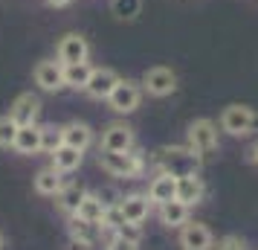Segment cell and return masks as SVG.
Masks as SVG:
<instances>
[{"instance_id": "1", "label": "cell", "mask_w": 258, "mask_h": 250, "mask_svg": "<svg viewBox=\"0 0 258 250\" xmlns=\"http://www.w3.org/2000/svg\"><path fill=\"white\" fill-rule=\"evenodd\" d=\"M154 166L165 172V175H174V178H183V175H198L200 172V155L188 145H163L154 152Z\"/></svg>"}, {"instance_id": "2", "label": "cell", "mask_w": 258, "mask_h": 250, "mask_svg": "<svg viewBox=\"0 0 258 250\" xmlns=\"http://www.w3.org/2000/svg\"><path fill=\"white\" fill-rule=\"evenodd\" d=\"M99 166L105 169L107 175H113V178H137L145 169V160L134 148L131 152H102L99 155Z\"/></svg>"}, {"instance_id": "3", "label": "cell", "mask_w": 258, "mask_h": 250, "mask_svg": "<svg viewBox=\"0 0 258 250\" xmlns=\"http://www.w3.org/2000/svg\"><path fill=\"white\" fill-rule=\"evenodd\" d=\"M142 93L154 96V99H165V96H171L177 90V73L171 67H148V70L142 73Z\"/></svg>"}, {"instance_id": "4", "label": "cell", "mask_w": 258, "mask_h": 250, "mask_svg": "<svg viewBox=\"0 0 258 250\" xmlns=\"http://www.w3.org/2000/svg\"><path fill=\"white\" fill-rule=\"evenodd\" d=\"M258 114L249 105H226L221 114V128L232 137H244L255 128Z\"/></svg>"}, {"instance_id": "5", "label": "cell", "mask_w": 258, "mask_h": 250, "mask_svg": "<svg viewBox=\"0 0 258 250\" xmlns=\"http://www.w3.org/2000/svg\"><path fill=\"white\" fill-rule=\"evenodd\" d=\"M186 134H188V148H195L200 157L218 152V125L212 119H195Z\"/></svg>"}, {"instance_id": "6", "label": "cell", "mask_w": 258, "mask_h": 250, "mask_svg": "<svg viewBox=\"0 0 258 250\" xmlns=\"http://www.w3.org/2000/svg\"><path fill=\"white\" fill-rule=\"evenodd\" d=\"M107 102L116 114H134L142 102V84L134 82V79H122L113 87V93L107 96Z\"/></svg>"}, {"instance_id": "7", "label": "cell", "mask_w": 258, "mask_h": 250, "mask_svg": "<svg viewBox=\"0 0 258 250\" xmlns=\"http://www.w3.org/2000/svg\"><path fill=\"white\" fill-rule=\"evenodd\" d=\"M55 56H58V61L64 67H67V64H82V61H87V56H90V44H87V38L79 35V32H67V35L58 41Z\"/></svg>"}, {"instance_id": "8", "label": "cell", "mask_w": 258, "mask_h": 250, "mask_svg": "<svg viewBox=\"0 0 258 250\" xmlns=\"http://www.w3.org/2000/svg\"><path fill=\"white\" fill-rule=\"evenodd\" d=\"M32 79L41 90H47V93H58L61 87H64V64L61 61H52V59H44L35 64V70H32Z\"/></svg>"}, {"instance_id": "9", "label": "cell", "mask_w": 258, "mask_h": 250, "mask_svg": "<svg viewBox=\"0 0 258 250\" xmlns=\"http://www.w3.org/2000/svg\"><path fill=\"white\" fill-rule=\"evenodd\" d=\"M119 82H122V79H119L116 70H110V67H93L90 79L84 84V93L90 96V99H107Z\"/></svg>"}, {"instance_id": "10", "label": "cell", "mask_w": 258, "mask_h": 250, "mask_svg": "<svg viewBox=\"0 0 258 250\" xmlns=\"http://www.w3.org/2000/svg\"><path fill=\"white\" fill-rule=\"evenodd\" d=\"M134 148V128L125 122H107L102 131V152H131Z\"/></svg>"}, {"instance_id": "11", "label": "cell", "mask_w": 258, "mask_h": 250, "mask_svg": "<svg viewBox=\"0 0 258 250\" xmlns=\"http://www.w3.org/2000/svg\"><path fill=\"white\" fill-rule=\"evenodd\" d=\"M38 114H41V99L35 93H21L9 108V117L18 122V125H35Z\"/></svg>"}, {"instance_id": "12", "label": "cell", "mask_w": 258, "mask_h": 250, "mask_svg": "<svg viewBox=\"0 0 258 250\" xmlns=\"http://www.w3.org/2000/svg\"><path fill=\"white\" fill-rule=\"evenodd\" d=\"M180 244L183 250H209L212 247V233L206 224H198V221H191V224H183V233H180Z\"/></svg>"}, {"instance_id": "13", "label": "cell", "mask_w": 258, "mask_h": 250, "mask_svg": "<svg viewBox=\"0 0 258 250\" xmlns=\"http://www.w3.org/2000/svg\"><path fill=\"white\" fill-rule=\"evenodd\" d=\"M119 210H122V215H125L128 224H142V221L148 218L151 201H148V195H128V198L119 201Z\"/></svg>"}, {"instance_id": "14", "label": "cell", "mask_w": 258, "mask_h": 250, "mask_svg": "<svg viewBox=\"0 0 258 250\" xmlns=\"http://www.w3.org/2000/svg\"><path fill=\"white\" fill-rule=\"evenodd\" d=\"M177 198V178L174 175H165V172H160V178L151 180V189H148V201L151 204H168Z\"/></svg>"}, {"instance_id": "15", "label": "cell", "mask_w": 258, "mask_h": 250, "mask_svg": "<svg viewBox=\"0 0 258 250\" xmlns=\"http://www.w3.org/2000/svg\"><path fill=\"white\" fill-rule=\"evenodd\" d=\"M203 180L198 175H183L177 178V201H183L186 207H195V204L203 201Z\"/></svg>"}, {"instance_id": "16", "label": "cell", "mask_w": 258, "mask_h": 250, "mask_svg": "<svg viewBox=\"0 0 258 250\" xmlns=\"http://www.w3.org/2000/svg\"><path fill=\"white\" fill-rule=\"evenodd\" d=\"M61 137H64V145H73L79 152H84L87 145L93 143V131H90L87 122H67V125H61Z\"/></svg>"}, {"instance_id": "17", "label": "cell", "mask_w": 258, "mask_h": 250, "mask_svg": "<svg viewBox=\"0 0 258 250\" xmlns=\"http://www.w3.org/2000/svg\"><path fill=\"white\" fill-rule=\"evenodd\" d=\"M12 148L21 155H38L41 152V128L38 125H18V137H15Z\"/></svg>"}, {"instance_id": "18", "label": "cell", "mask_w": 258, "mask_h": 250, "mask_svg": "<svg viewBox=\"0 0 258 250\" xmlns=\"http://www.w3.org/2000/svg\"><path fill=\"white\" fill-rule=\"evenodd\" d=\"M64 189V172H58L55 166L41 169L35 175V192L38 195H58Z\"/></svg>"}, {"instance_id": "19", "label": "cell", "mask_w": 258, "mask_h": 250, "mask_svg": "<svg viewBox=\"0 0 258 250\" xmlns=\"http://www.w3.org/2000/svg\"><path fill=\"white\" fill-rule=\"evenodd\" d=\"M82 155L84 152L73 148V145H58L52 152V166L58 169V172H73V169L82 166Z\"/></svg>"}, {"instance_id": "20", "label": "cell", "mask_w": 258, "mask_h": 250, "mask_svg": "<svg viewBox=\"0 0 258 250\" xmlns=\"http://www.w3.org/2000/svg\"><path fill=\"white\" fill-rule=\"evenodd\" d=\"M73 215H79V218H84V221L102 227V218H105V204L99 201L96 195H90V192H87V195H84V201L79 204V210H76Z\"/></svg>"}, {"instance_id": "21", "label": "cell", "mask_w": 258, "mask_h": 250, "mask_svg": "<svg viewBox=\"0 0 258 250\" xmlns=\"http://www.w3.org/2000/svg\"><path fill=\"white\" fill-rule=\"evenodd\" d=\"M160 218L168 227H183L188 221V207L183 201H177V198L168 204H160Z\"/></svg>"}, {"instance_id": "22", "label": "cell", "mask_w": 258, "mask_h": 250, "mask_svg": "<svg viewBox=\"0 0 258 250\" xmlns=\"http://www.w3.org/2000/svg\"><path fill=\"white\" fill-rule=\"evenodd\" d=\"M90 73H93V67H90L87 61H82V64H67V67H64V87L84 90V84H87V79H90Z\"/></svg>"}, {"instance_id": "23", "label": "cell", "mask_w": 258, "mask_h": 250, "mask_svg": "<svg viewBox=\"0 0 258 250\" xmlns=\"http://www.w3.org/2000/svg\"><path fill=\"white\" fill-rule=\"evenodd\" d=\"M110 15L122 24H131L142 15V0H110Z\"/></svg>"}, {"instance_id": "24", "label": "cell", "mask_w": 258, "mask_h": 250, "mask_svg": "<svg viewBox=\"0 0 258 250\" xmlns=\"http://www.w3.org/2000/svg\"><path fill=\"white\" fill-rule=\"evenodd\" d=\"M70 236L76 238V241L93 244L96 238L102 236V227H99V224H90V221H84V218H79V215H73V221H70Z\"/></svg>"}, {"instance_id": "25", "label": "cell", "mask_w": 258, "mask_h": 250, "mask_svg": "<svg viewBox=\"0 0 258 250\" xmlns=\"http://www.w3.org/2000/svg\"><path fill=\"white\" fill-rule=\"evenodd\" d=\"M84 195H87V192H84L79 183H64V189H61L55 198H58V207H61V210L73 215L76 210H79V204L84 201Z\"/></svg>"}, {"instance_id": "26", "label": "cell", "mask_w": 258, "mask_h": 250, "mask_svg": "<svg viewBox=\"0 0 258 250\" xmlns=\"http://www.w3.org/2000/svg\"><path fill=\"white\" fill-rule=\"evenodd\" d=\"M58 145H64V137H61V125H44V128H41V152L52 155Z\"/></svg>"}, {"instance_id": "27", "label": "cell", "mask_w": 258, "mask_h": 250, "mask_svg": "<svg viewBox=\"0 0 258 250\" xmlns=\"http://www.w3.org/2000/svg\"><path fill=\"white\" fill-rule=\"evenodd\" d=\"M15 137H18V122H15L9 114L0 117V148H12Z\"/></svg>"}, {"instance_id": "28", "label": "cell", "mask_w": 258, "mask_h": 250, "mask_svg": "<svg viewBox=\"0 0 258 250\" xmlns=\"http://www.w3.org/2000/svg\"><path fill=\"white\" fill-rule=\"evenodd\" d=\"M137 244H140V241H131V238L113 233V238L107 241V250H137Z\"/></svg>"}, {"instance_id": "29", "label": "cell", "mask_w": 258, "mask_h": 250, "mask_svg": "<svg viewBox=\"0 0 258 250\" xmlns=\"http://www.w3.org/2000/svg\"><path fill=\"white\" fill-rule=\"evenodd\" d=\"M218 250H246V244H244V238H238V236H223L218 241Z\"/></svg>"}, {"instance_id": "30", "label": "cell", "mask_w": 258, "mask_h": 250, "mask_svg": "<svg viewBox=\"0 0 258 250\" xmlns=\"http://www.w3.org/2000/svg\"><path fill=\"white\" fill-rule=\"evenodd\" d=\"M96 198L105 204V210H107V207H116V204L122 201V198H119V192L110 189V186H107V189H102V192H96Z\"/></svg>"}, {"instance_id": "31", "label": "cell", "mask_w": 258, "mask_h": 250, "mask_svg": "<svg viewBox=\"0 0 258 250\" xmlns=\"http://www.w3.org/2000/svg\"><path fill=\"white\" fill-rule=\"evenodd\" d=\"M47 6H52V9H64V6H70L73 0H44Z\"/></svg>"}, {"instance_id": "32", "label": "cell", "mask_w": 258, "mask_h": 250, "mask_svg": "<svg viewBox=\"0 0 258 250\" xmlns=\"http://www.w3.org/2000/svg\"><path fill=\"white\" fill-rule=\"evenodd\" d=\"M70 247H73V250H87L90 244H84V241H76V238H73V241H70Z\"/></svg>"}, {"instance_id": "33", "label": "cell", "mask_w": 258, "mask_h": 250, "mask_svg": "<svg viewBox=\"0 0 258 250\" xmlns=\"http://www.w3.org/2000/svg\"><path fill=\"white\" fill-rule=\"evenodd\" d=\"M252 163H258V143H255V148H252Z\"/></svg>"}, {"instance_id": "34", "label": "cell", "mask_w": 258, "mask_h": 250, "mask_svg": "<svg viewBox=\"0 0 258 250\" xmlns=\"http://www.w3.org/2000/svg\"><path fill=\"white\" fill-rule=\"evenodd\" d=\"M0 247H3V236H0Z\"/></svg>"}]
</instances>
